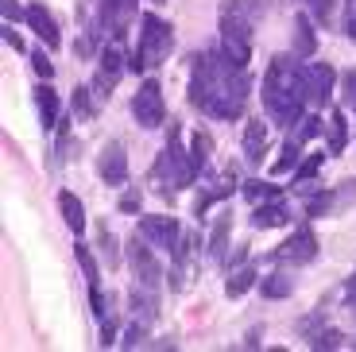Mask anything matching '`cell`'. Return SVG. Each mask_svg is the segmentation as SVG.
<instances>
[{
  "label": "cell",
  "instance_id": "7c38bea8",
  "mask_svg": "<svg viewBox=\"0 0 356 352\" xmlns=\"http://www.w3.org/2000/svg\"><path fill=\"white\" fill-rule=\"evenodd\" d=\"M140 237L152 248H163V252H175L178 240H182V229H178L175 217H140Z\"/></svg>",
  "mask_w": 356,
  "mask_h": 352
},
{
  "label": "cell",
  "instance_id": "484cf974",
  "mask_svg": "<svg viewBox=\"0 0 356 352\" xmlns=\"http://www.w3.org/2000/svg\"><path fill=\"white\" fill-rule=\"evenodd\" d=\"M337 202H341L337 190H325V194H318V198H310V202H306V217H330Z\"/></svg>",
  "mask_w": 356,
  "mask_h": 352
},
{
  "label": "cell",
  "instance_id": "b9f144b4",
  "mask_svg": "<svg viewBox=\"0 0 356 352\" xmlns=\"http://www.w3.org/2000/svg\"><path fill=\"white\" fill-rule=\"evenodd\" d=\"M147 4H163V0H147Z\"/></svg>",
  "mask_w": 356,
  "mask_h": 352
},
{
  "label": "cell",
  "instance_id": "603a6c76",
  "mask_svg": "<svg viewBox=\"0 0 356 352\" xmlns=\"http://www.w3.org/2000/svg\"><path fill=\"white\" fill-rule=\"evenodd\" d=\"M241 194L248 198L252 205L275 202V198H279V186H275V182H264V178H248V182H241Z\"/></svg>",
  "mask_w": 356,
  "mask_h": 352
},
{
  "label": "cell",
  "instance_id": "2e32d148",
  "mask_svg": "<svg viewBox=\"0 0 356 352\" xmlns=\"http://www.w3.org/2000/svg\"><path fill=\"white\" fill-rule=\"evenodd\" d=\"M302 337H306L310 349H341V344H345V333H341V329H333V326L321 329V314H314L302 321Z\"/></svg>",
  "mask_w": 356,
  "mask_h": 352
},
{
  "label": "cell",
  "instance_id": "7a4b0ae2",
  "mask_svg": "<svg viewBox=\"0 0 356 352\" xmlns=\"http://www.w3.org/2000/svg\"><path fill=\"white\" fill-rule=\"evenodd\" d=\"M264 109L267 116L283 128H294L302 124L306 113V93H302V78H298V66H294L286 54H275L271 66H267V78H264Z\"/></svg>",
  "mask_w": 356,
  "mask_h": 352
},
{
  "label": "cell",
  "instance_id": "e0dca14e",
  "mask_svg": "<svg viewBox=\"0 0 356 352\" xmlns=\"http://www.w3.org/2000/svg\"><path fill=\"white\" fill-rule=\"evenodd\" d=\"M291 221V209H286L283 202H259L256 213H252V229H279V225H286Z\"/></svg>",
  "mask_w": 356,
  "mask_h": 352
},
{
  "label": "cell",
  "instance_id": "277c9868",
  "mask_svg": "<svg viewBox=\"0 0 356 352\" xmlns=\"http://www.w3.org/2000/svg\"><path fill=\"white\" fill-rule=\"evenodd\" d=\"M140 47H136L132 54V74H143L152 70V66H163V62L170 58V51H175V27L167 24L163 16H155V12H147V16L140 19Z\"/></svg>",
  "mask_w": 356,
  "mask_h": 352
},
{
  "label": "cell",
  "instance_id": "60d3db41",
  "mask_svg": "<svg viewBox=\"0 0 356 352\" xmlns=\"http://www.w3.org/2000/svg\"><path fill=\"white\" fill-rule=\"evenodd\" d=\"M345 298H348V306L356 310V271H353V279H348V287H345Z\"/></svg>",
  "mask_w": 356,
  "mask_h": 352
},
{
  "label": "cell",
  "instance_id": "d6986e66",
  "mask_svg": "<svg viewBox=\"0 0 356 352\" xmlns=\"http://www.w3.org/2000/svg\"><path fill=\"white\" fill-rule=\"evenodd\" d=\"M58 213H63L66 229H70L74 237H81V232H86V209H81V198L78 194L63 190V194H58Z\"/></svg>",
  "mask_w": 356,
  "mask_h": 352
},
{
  "label": "cell",
  "instance_id": "4316f807",
  "mask_svg": "<svg viewBox=\"0 0 356 352\" xmlns=\"http://www.w3.org/2000/svg\"><path fill=\"white\" fill-rule=\"evenodd\" d=\"M259 291H264V298H286L294 291V282L286 275H267V279H259Z\"/></svg>",
  "mask_w": 356,
  "mask_h": 352
},
{
  "label": "cell",
  "instance_id": "4dcf8cb0",
  "mask_svg": "<svg viewBox=\"0 0 356 352\" xmlns=\"http://www.w3.org/2000/svg\"><path fill=\"white\" fill-rule=\"evenodd\" d=\"M306 8H310V16L318 19L321 27H330L333 24V8H337V0H302Z\"/></svg>",
  "mask_w": 356,
  "mask_h": 352
},
{
  "label": "cell",
  "instance_id": "cb8c5ba5",
  "mask_svg": "<svg viewBox=\"0 0 356 352\" xmlns=\"http://www.w3.org/2000/svg\"><path fill=\"white\" fill-rule=\"evenodd\" d=\"M213 155V136L209 132H194V143H190V163H194V175H202L205 163Z\"/></svg>",
  "mask_w": 356,
  "mask_h": 352
},
{
  "label": "cell",
  "instance_id": "52a82bcc",
  "mask_svg": "<svg viewBox=\"0 0 356 352\" xmlns=\"http://www.w3.org/2000/svg\"><path fill=\"white\" fill-rule=\"evenodd\" d=\"M128 264H132V279H140L143 291H159L163 287V264L155 259L152 244L143 237L128 244Z\"/></svg>",
  "mask_w": 356,
  "mask_h": 352
},
{
  "label": "cell",
  "instance_id": "30bf717a",
  "mask_svg": "<svg viewBox=\"0 0 356 352\" xmlns=\"http://www.w3.org/2000/svg\"><path fill=\"white\" fill-rule=\"evenodd\" d=\"M124 51H120V43H108L105 51H101V62H97V78H93V97L97 101H108L113 97L116 81H120V74H124Z\"/></svg>",
  "mask_w": 356,
  "mask_h": 352
},
{
  "label": "cell",
  "instance_id": "74e56055",
  "mask_svg": "<svg viewBox=\"0 0 356 352\" xmlns=\"http://www.w3.org/2000/svg\"><path fill=\"white\" fill-rule=\"evenodd\" d=\"M0 12H4V24L8 19H27V8H19L16 0H0Z\"/></svg>",
  "mask_w": 356,
  "mask_h": 352
},
{
  "label": "cell",
  "instance_id": "ffe728a7",
  "mask_svg": "<svg viewBox=\"0 0 356 352\" xmlns=\"http://www.w3.org/2000/svg\"><path fill=\"white\" fill-rule=\"evenodd\" d=\"M264 151H267V124L252 120L244 128V159H248L252 167H259L264 163Z\"/></svg>",
  "mask_w": 356,
  "mask_h": 352
},
{
  "label": "cell",
  "instance_id": "83f0119b",
  "mask_svg": "<svg viewBox=\"0 0 356 352\" xmlns=\"http://www.w3.org/2000/svg\"><path fill=\"white\" fill-rule=\"evenodd\" d=\"M232 190H236V186H232V175H225L221 182H217L213 190H209V194H202V202H197V217H202V213L209 209V205H213V202H221V198H229Z\"/></svg>",
  "mask_w": 356,
  "mask_h": 352
},
{
  "label": "cell",
  "instance_id": "5b68a950",
  "mask_svg": "<svg viewBox=\"0 0 356 352\" xmlns=\"http://www.w3.org/2000/svg\"><path fill=\"white\" fill-rule=\"evenodd\" d=\"M155 178H163V186H170V190H182V186L194 182V163H190V151L182 147V128L178 124H170L167 128V147L159 151V159H155ZM159 186V190H163Z\"/></svg>",
  "mask_w": 356,
  "mask_h": 352
},
{
  "label": "cell",
  "instance_id": "9a60e30c",
  "mask_svg": "<svg viewBox=\"0 0 356 352\" xmlns=\"http://www.w3.org/2000/svg\"><path fill=\"white\" fill-rule=\"evenodd\" d=\"M27 27H31V31H35V35L51 47V51H58V47H63V31H58L54 16L47 12V4H27Z\"/></svg>",
  "mask_w": 356,
  "mask_h": 352
},
{
  "label": "cell",
  "instance_id": "4fadbf2b",
  "mask_svg": "<svg viewBox=\"0 0 356 352\" xmlns=\"http://www.w3.org/2000/svg\"><path fill=\"white\" fill-rule=\"evenodd\" d=\"M97 175H101V182H105V186H124V178H128V155H124V143H120V140H113V143H105V147H101Z\"/></svg>",
  "mask_w": 356,
  "mask_h": 352
},
{
  "label": "cell",
  "instance_id": "d6a6232c",
  "mask_svg": "<svg viewBox=\"0 0 356 352\" xmlns=\"http://www.w3.org/2000/svg\"><path fill=\"white\" fill-rule=\"evenodd\" d=\"M321 128H325V124H321L318 113H314V116H302V128H298V136H294V140H298V143H310L314 136H321Z\"/></svg>",
  "mask_w": 356,
  "mask_h": 352
},
{
  "label": "cell",
  "instance_id": "d590c367",
  "mask_svg": "<svg viewBox=\"0 0 356 352\" xmlns=\"http://www.w3.org/2000/svg\"><path fill=\"white\" fill-rule=\"evenodd\" d=\"M140 205H143V194H140V190H128V194H120L116 209H120V213H140Z\"/></svg>",
  "mask_w": 356,
  "mask_h": 352
},
{
  "label": "cell",
  "instance_id": "44dd1931",
  "mask_svg": "<svg viewBox=\"0 0 356 352\" xmlns=\"http://www.w3.org/2000/svg\"><path fill=\"white\" fill-rule=\"evenodd\" d=\"M35 109H39V124L43 128H54L58 124V93H54L51 86H35Z\"/></svg>",
  "mask_w": 356,
  "mask_h": 352
},
{
  "label": "cell",
  "instance_id": "f546056e",
  "mask_svg": "<svg viewBox=\"0 0 356 352\" xmlns=\"http://www.w3.org/2000/svg\"><path fill=\"white\" fill-rule=\"evenodd\" d=\"M321 163H325V155H321V151H318V155H306L302 163H298V170H294V182L302 186V182H310V178H318L321 175Z\"/></svg>",
  "mask_w": 356,
  "mask_h": 352
},
{
  "label": "cell",
  "instance_id": "f1b7e54d",
  "mask_svg": "<svg viewBox=\"0 0 356 352\" xmlns=\"http://www.w3.org/2000/svg\"><path fill=\"white\" fill-rule=\"evenodd\" d=\"M298 163H302V159H298V140H294V143H286L283 155H279L275 163H271V175H286V170H298Z\"/></svg>",
  "mask_w": 356,
  "mask_h": 352
},
{
  "label": "cell",
  "instance_id": "8992f818",
  "mask_svg": "<svg viewBox=\"0 0 356 352\" xmlns=\"http://www.w3.org/2000/svg\"><path fill=\"white\" fill-rule=\"evenodd\" d=\"M132 116L140 128H163V120H167V105H163V89L155 78H147L140 86V93L132 97Z\"/></svg>",
  "mask_w": 356,
  "mask_h": 352
},
{
  "label": "cell",
  "instance_id": "5bb4252c",
  "mask_svg": "<svg viewBox=\"0 0 356 352\" xmlns=\"http://www.w3.org/2000/svg\"><path fill=\"white\" fill-rule=\"evenodd\" d=\"M256 264H248V252H236L229 259V275H225V294L229 298H241V294H248L252 287H256Z\"/></svg>",
  "mask_w": 356,
  "mask_h": 352
},
{
  "label": "cell",
  "instance_id": "ab89813d",
  "mask_svg": "<svg viewBox=\"0 0 356 352\" xmlns=\"http://www.w3.org/2000/svg\"><path fill=\"white\" fill-rule=\"evenodd\" d=\"M4 43H8L12 51H24V39H19V35H16V31H12L8 24H4Z\"/></svg>",
  "mask_w": 356,
  "mask_h": 352
},
{
  "label": "cell",
  "instance_id": "836d02e7",
  "mask_svg": "<svg viewBox=\"0 0 356 352\" xmlns=\"http://www.w3.org/2000/svg\"><path fill=\"white\" fill-rule=\"evenodd\" d=\"M101 255H105V267H116L120 264V255H116V237L101 225Z\"/></svg>",
  "mask_w": 356,
  "mask_h": 352
},
{
  "label": "cell",
  "instance_id": "d4e9b609",
  "mask_svg": "<svg viewBox=\"0 0 356 352\" xmlns=\"http://www.w3.org/2000/svg\"><path fill=\"white\" fill-rule=\"evenodd\" d=\"M348 143V116L345 113H333L330 116V151L333 155H341Z\"/></svg>",
  "mask_w": 356,
  "mask_h": 352
},
{
  "label": "cell",
  "instance_id": "3957f363",
  "mask_svg": "<svg viewBox=\"0 0 356 352\" xmlns=\"http://www.w3.org/2000/svg\"><path fill=\"white\" fill-rule=\"evenodd\" d=\"M217 27H221V54L244 66L252 58V0H225Z\"/></svg>",
  "mask_w": 356,
  "mask_h": 352
},
{
  "label": "cell",
  "instance_id": "e575fe53",
  "mask_svg": "<svg viewBox=\"0 0 356 352\" xmlns=\"http://www.w3.org/2000/svg\"><path fill=\"white\" fill-rule=\"evenodd\" d=\"M31 70H35V78H43V81H51L54 78V62L47 58V54H31Z\"/></svg>",
  "mask_w": 356,
  "mask_h": 352
},
{
  "label": "cell",
  "instance_id": "f35d334b",
  "mask_svg": "<svg viewBox=\"0 0 356 352\" xmlns=\"http://www.w3.org/2000/svg\"><path fill=\"white\" fill-rule=\"evenodd\" d=\"M74 109H78L81 116H93V105H89V89H78V93H74Z\"/></svg>",
  "mask_w": 356,
  "mask_h": 352
},
{
  "label": "cell",
  "instance_id": "ba28073f",
  "mask_svg": "<svg viewBox=\"0 0 356 352\" xmlns=\"http://www.w3.org/2000/svg\"><path fill=\"white\" fill-rule=\"evenodd\" d=\"M298 78H302V93H306V105L314 109H325L330 105V93H333V66L325 62H310V66H298Z\"/></svg>",
  "mask_w": 356,
  "mask_h": 352
},
{
  "label": "cell",
  "instance_id": "1f68e13d",
  "mask_svg": "<svg viewBox=\"0 0 356 352\" xmlns=\"http://www.w3.org/2000/svg\"><path fill=\"white\" fill-rule=\"evenodd\" d=\"M78 264H81V271H86V282L89 287H97V259H93V252H89L86 244H78Z\"/></svg>",
  "mask_w": 356,
  "mask_h": 352
},
{
  "label": "cell",
  "instance_id": "6da1fadb",
  "mask_svg": "<svg viewBox=\"0 0 356 352\" xmlns=\"http://www.w3.org/2000/svg\"><path fill=\"white\" fill-rule=\"evenodd\" d=\"M190 89L186 97L197 113L213 116V120H241L244 105H248L252 81L244 74V66H236L232 58H225L221 51H202L197 58H190Z\"/></svg>",
  "mask_w": 356,
  "mask_h": 352
},
{
  "label": "cell",
  "instance_id": "7402d4cb",
  "mask_svg": "<svg viewBox=\"0 0 356 352\" xmlns=\"http://www.w3.org/2000/svg\"><path fill=\"white\" fill-rule=\"evenodd\" d=\"M229 229H232V217L229 213H217L213 221V232H209V244H205V252H209V259H225V252H229Z\"/></svg>",
  "mask_w": 356,
  "mask_h": 352
},
{
  "label": "cell",
  "instance_id": "8fae6325",
  "mask_svg": "<svg viewBox=\"0 0 356 352\" xmlns=\"http://www.w3.org/2000/svg\"><path fill=\"white\" fill-rule=\"evenodd\" d=\"M136 8H140V0H101L97 19L108 35H113V43H124L128 27H132V19H136Z\"/></svg>",
  "mask_w": 356,
  "mask_h": 352
},
{
  "label": "cell",
  "instance_id": "ac0fdd59",
  "mask_svg": "<svg viewBox=\"0 0 356 352\" xmlns=\"http://www.w3.org/2000/svg\"><path fill=\"white\" fill-rule=\"evenodd\" d=\"M294 54L298 58H314L318 54V31H314L310 16H294Z\"/></svg>",
  "mask_w": 356,
  "mask_h": 352
},
{
  "label": "cell",
  "instance_id": "8d00e7d4",
  "mask_svg": "<svg viewBox=\"0 0 356 352\" xmlns=\"http://www.w3.org/2000/svg\"><path fill=\"white\" fill-rule=\"evenodd\" d=\"M341 86H345V105L356 113V70H345V78H341Z\"/></svg>",
  "mask_w": 356,
  "mask_h": 352
},
{
  "label": "cell",
  "instance_id": "9c48e42d",
  "mask_svg": "<svg viewBox=\"0 0 356 352\" xmlns=\"http://www.w3.org/2000/svg\"><path fill=\"white\" fill-rule=\"evenodd\" d=\"M275 264H286V267H306L318 259V237H314L310 229H294V237H286V244L275 248V255H271Z\"/></svg>",
  "mask_w": 356,
  "mask_h": 352
}]
</instances>
